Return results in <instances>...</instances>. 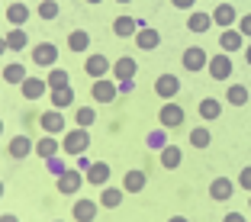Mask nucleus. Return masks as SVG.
I'll return each instance as SVG.
<instances>
[{"instance_id":"obj_1","label":"nucleus","mask_w":251,"mask_h":222,"mask_svg":"<svg viewBox=\"0 0 251 222\" xmlns=\"http://www.w3.org/2000/svg\"><path fill=\"white\" fill-rule=\"evenodd\" d=\"M87 148H90V129H65V135H61V151L71 158L77 155H87Z\"/></svg>"},{"instance_id":"obj_2","label":"nucleus","mask_w":251,"mask_h":222,"mask_svg":"<svg viewBox=\"0 0 251 222\" xmlns=\"http://www.w3.org/2000/svg\"><path fill=\"white\" fill-rule=\"evenodd\" d=\"M206 68H209V77H213V81H229L232 71H235V65H232V55H229V52L213 55V58L206 61Z\"/></svg>"},{"instance_id":"obj_3","label":"nucleus","mask_w":251,"mask_h":222,"mask_svg":"<svg viewBox=\"0 0 251 222\" xmlns=\"http://www.w3.org/2000/svg\"><path fill=\"white\" fill-rule=\"evenodd\" d=\"M158 123H161L164 129H180L187 123V113L180 103H161V110H158Z\"/></svg>"},{"instance_id":"obj_4","label":"nucleus","mask_w":251,"mask_h":222,"mask_svg":"<svg viewBox=\"0 0 251 222\" xmlns=\"http://www.w3.org/2000/svg\"><path fill=\"white\" fill-rule=\"evenodd\" d=\"M81 184H84V174L77 168H68L61 177H55V187H58L61 197H74V193H81Z\"/></svg>"},{"instance_id":"obj_5","label":"nucleus","mask_w":251,"mask_h":222,"mask_svg":"<svg viewBox=\"0 0 251 222\" xmlns=\"http://www.w3.org/2000/svg\"><path fill=\"white\" fill-rule=\"evenodd\" d=\"M90 97H94V103H113L119 97L116 81H113V77H97L94 87H90Z\"/></svg>"},{"instance_id":"obj_6","label":"nucleus","mask_w":251,"mask_h":222,"mask_svg":"<svg viewBox=\"0 0 251 222\" xmlns=\"http://www.w3.org/2000/svg\"><path fill=\"white\" fill-rule=\"evenodd\" d=\"M58 45L55 42H39L36 49H32V65H39V68H55L58 65Z\"/></svg>"},{"instance_id":"obj_7","label":"nucleus","mask_w":251,"mask_h":222,"mask_svg":"<svg viewBox=\"0 0 251 222\" xmlns=\"http://www.w3.org/2000/svg\"><path fill=\"white\" fill-rule=\"evenodd\" d=\"M206 61H209V55H206V49H200V45H190V49H184V55H180V65H184V71H190V74L203 71Z\"/></svg>"},{"instance_id":"obj_8","label":"nucleus","mask_w":251,"mask_h":222,"mask_svg":"<svg viewBox=\"0 0 251 222\" xmlns=\"http://www.w3.org/2000/svg\"><path fill=\"white\" fill-rule=\"evenodd\" d=\"M39 129H42L45 135H61L68 129L65 113H61V110H45L42 116H39Z\"/></svg>"},{"instance_id":"obj_9","label":"nucleus","mask_w":251,"mask_h":222,"mask_svg":"<svg viewBox=\"0 0 251 222\" xmlns=\"http://www.w3.org/2000/svg\"><path fill=\"white\" fill-rule=\"evenodd\" d=\"M110 68H113V61L106 58L103 52H90L87 58H84V71H87L94 81H97V77H106V74H110Z\"/></svg>"},{"instance_id":"obj_10","label":"nucleus","mask_w":251,"mask_h":222,"mask_svg":"<svg viewBox=\"0 0 251 222\" xmlns=\"http://www.w3.org/2000/svg\"><path fill=\"white\" fill-rule=\"evenodd\" d=\"M135 45H139L142 52H155L158 45H161V32H158L155 26L139 23V29H135Z\"/></svg>"},{"instance_id":"obj_11","label":"nucleus","mask_w":251,"mask_h":222,"mask_svg":"<svg viewBox=\"0 0 251 222\" xmlns=\"http://www.w3.org/2000/svg\"><path fill=\"white\" fill-rule=\"evenodd\" d=\"M155 94L161 100H174L180 94V77L177 74H158L155 77Z\"/></svg>"},{"instance_id":"obj_12","label":"nucleus","mask_w":251,"mask_h":222,"mask_svg":"<svg viewBox=\"0 0 251 222\" xmlns=\"http://www.w3.org/2000/svg\"><path fill=\"white\" fill-rule=\"evenodd\" d=\"M32 148H36V139H29L26 132H20V135H13V139H10L7 155L16 158V161H23V158H29V155H32Z\"/></svg>"},{"instance_id":"obj_13","label":"nucleus","mask_w":251,"mask_h":222,"mask_svg":"<svg viewBox=\"0 0 251 222\" xmlns=\"http://www.w3.org/2000/svg\"><path fill=\"white\" fill-rule=\"evenodd\" d=\"M110 177H113V171H110L106 161H94L87 171H84V184H94V187H106Z\"/></svg>"},{"instance_id":"obj_14","label":"nucleus","mask_w":251,"mask_h":222,"mask_svg":"<svg viewBox=\"0 0 251 222\" xmlns=\"http://www.w3.org/2000/svg\"><path fill=\"white\" fill-rule=\"evenodd\" d=\"M97 213H100V203H97V200H87V197H81V200L71 206V219L74 222H94Z\"/></svg>"},{"instance_id":"obj_15","label":"nucleus","mask_w":251,"mask_h":222,"mask_svg":"<svg viewBox=\"0 0 251 222\" xmlns=\"http://www.w3.org/2000/svg\"><path fill=\"white\" fill-rule=\"evenodd\" d=\"M20 94L29 100V103H36V100H42L45 94H49V84H45V77H26V81L20 84Z\"/></svg>"},{"instance_id":"obj_16","label":"nucleus","mask_w":251,"mask_h":222,"mask_svg":"<svg viewBox=\"0 0 251 222\" xmlns=\"http://www.w3.org/2000/svg\"><path fill=\"white\" fill-rule=\"evenodd\" d=\"M232 193H235V180H229V177H216V180H209V200L226 203V200H232Z\"/></svg>"},{"instance_id":"obj_17","label":"nucleus","mask_w":251,"mask_h":222,"mask_svg":"<svg viewBox=\"0 0 251 222\" xmlns=\"http://www.w3.org/2000/svg\"><path fill=\"white\" fill-rule=\"evenodd\" d=\"M3 16H7L10 26H26L29 23V3L26 0H13V3H7Z\"/></svg>"},{"instance_id":"obj_18","label":"nucleus","mask_w":251,"mask_h":222,"mask_svg":"<svg viewBox=\"0 0 251 222\" xmlns=\"http://www.w3.org/2000/svg\"><path fill=\"white\" fill-rule=\"evenodd\" d=\"M110 74H113V81H123V77H135V74H139V61H135L132 55H123V58L113 61Z\"/></svg>"},{"instance_id":"obj_19","label":"nucleus","mask_w":251,"mask_h":222,"mask_svg":"<svg viewBox=\"0 0 251 222\" xmlns=\"http://www.w3.org/2000/svg\"><path fill=\"white\" fill-rule=\"evenodd\" d=\"M219 49L222 52H242L245 49V36L235 29V26H229V29L219 32Z\"/></svg>"},{"instance_id":"obj_20","label":"nucleus","mask_w":251,"mask_h":222,"mask_svg":"<svg viewBox=\"0 0 251 222\" xmlns=\"http://www.w3.org/2000/svg\"><path fill=\"white\" fill-rule=\"evenodd\" d=\"M32 151H36L39 158H52V155H61V139L58 135H45L42 132V139H36V148H32Z\"/></svg>"},{"instance_id":"obj_21","label":"nucleus","mask_w":251,"mask_h":222,"mask_svg":"<svg viewBox=\"0 0 251 222\" xmlns=\"http://www.w3.org/2000/svg\"><path fill=\"white\" fill-rule=\"evenodd\" d=\"M158 158H161V168L164 171H177L180 164H184V151H180L177 145H171V142L158 151Z\"/></svg>"},{"instance_id":"obj_22","label":"nucleus","mask_w":251,"mask_h":222,"mask_svg":"<svg viewBox=\"0 0 251 222\" xmlns=\"http://www.w3.org/2000/svg\"><path fill=\"white\" fill-rule=\"evenodd\" d=\"M123 197H126V190L123 187H113V184H106V187H100V206H106V209H116V206H123Z\"/></svg>"},{"instance_id":"obj_23","label":"nucleus","mask_w":251,"mask_h":222,"mask_svg":"<svg viewBox=\"0 0 251 222\" xmlns=\"http://www.w3.org/2000/svg\"><path fill=\"white\" fill-rule=\"evenodd\" d=\"M3 42H7V52H23V49L29 45V36H26L23 26H10L7 36H3Z\"/></svg>"},{"instance_id":"obj_24","label":"nucleus","mask_w":251,"mask_h":222,"mask_svg":"<svg viewBox=\"0 0 251 222\" xmlns=\"http://www.w3.org/2000/svg\"><path fill=\"white\" fill-rule=\"evenodd\" d=\"M209 16H213V26H222V29L235 26V7L232 3H216V10Z\"/></svg>"},{"instance_id":"obj_25","label":"nucleus","mask_w":251,"mask_h":222,"mask_svg":"<svg viewBox=\"0 0 251 222\" xmlns=\"http://www.w3.org/2000/svg\"><path fill=\"white\" fill-rule=\"evenodd\" d=\"M197 110H200V119H203V123H216V119L222 116V103L216 97H203Z\"/></svg>"},{"instance_id":"obj_26","label":"nucleus","mask_w":251,"mask_h":222,"mask_svg":"<svg viewBox=\"0 0 251 222\" xmlns=\"http://www.w3.org/2000/svg\"><path fill=\"white\" fill-rule=\"evenodd\" d=\"M145 184H148V177H145V171H126L123 174V190L126 193H142L145 190Z\"/></svg>"},{"instance_id":"obj_27","label":"nucleus","mask_w":251,"mask_h":222,"mask_svg":"<svg viewBox=\"0 0 251 222\" xmlns=\"http://www.w3.org/2000/svg\"><path fill=\"white\" fill-rule=\"evenodd\" d=\"M209 26H213V16L203 13V10H190V20H187V29L190 32H209Z\"/></svg>"},{"instance_id":"obj_28","label":"nucleus","mask_w":251,"mask_h":222,"mask_svg":"<svg viewBox=\"0 0 251 222\" xmlns=\"http://www.w3.org/2000/svg\"><path fill=\"white\" fill-rule=\"evenodd\" d=\"M26 77H29L26 65H20V61H10V65H3V81H7V84H16V87H20Z\"/></svg>"},{"instance_id":"obj_29","label":"nucleus","mask_w":251,"mask_h":222,"mask_svg":"<svg viewBox=\"0 0 251 222\" xmlns=\"http://www.w3.org/2000/svg\"><path fill=\"white\" fill-rule=\"evenodd\" d=\"M135 29H139V20H132V16H116V20H113V32H116L119 39L135 36Z\"/></svg>"},{"instance_id":"obj_30","label":"nucleus","mask_w":251,"mask_h":222,"mask_svg":"<svg viewBox=\"0 0 251 222\" xmlns=\"http://www.w3.org/2000/svg\"><path fill=\"white\" fill-rule=\"evenodd\" d=\"M49 97H52L55 110H65V106L74 103V87L71 84H68V87H55V90H49Z\"/></svg>"},{"instance_id":"obj_31","label":"nucleus","mask_w":251,"mask_h":222,"mask_svg":"<svg viewBox=\"0 0 251 222\" xmlns=\"http://www.w3.org/2000/svg\"><path fill=\"white\" fill-rule=\"evenodd\" d=\"M45 84H49V90H55V87H68L71 84V74L65 71V68H49V74H45Z\"/></svg>"},{"instance_id":"obj_32","label":"nucleus","mask_w":251,"mask_h":222,"mask_svg":"<svg viewBox=\"0 0 251 222\" xmlns=\"http://www.w3.org/2000/svg\"><path fill=\"white\" fill-rule=\"evenodd\" d=\"M68 49H71V52H77V55L87 52V49H90V32L87 29H74L71 36H68Z\"/></svg>"},{"instance_id":"obj_33","label":"nucleus","mask_w":251,"mask_h":222,"mask_svg":"<svg viewBox=\"0 0 251 222\" xmlns=\"http://www.w3.org/2000/svg\"><path fill=\"white\" fill-rule=\"evenodd\" d=\"M36 13H39V20H45V23H52V20H58L61 7H58V0H39V7H36Z\"/></svg>"},{"instance_id":"obj_34","label":"nucleus","mask_w":251,"mask_h":222,"mask_svg":"<svg viewBox=\"0 0 251 222\" xmlns=\"http://www.w3.org/2000/svg\"><path fill=\"white\" fill-rule=\"evenodd\" d=\"M226 100H229L232 106H245V103H248V87H245V84H229Z\"/></svg>"},{"instance_id":"obj_35","label":"nucleus","mask_w":251,"mask_h":222,"mask_svg":"<svg viewBox=\"0 0 251 222\" xmlns=\"http://www.w3.org/2000/svg\"><path fill=\"white\" fill-rule=\"evenodd\" d=\"M190 145H193V148H209V145H213V132H209L206 126L190 129Z\"/></svg>"},{"instance_id":"obj_36","label":"nucleus","mask_w":251,"mask_h":222,"mask_svg":"<svg viewBox=\"0 0 251 222\" xmlns=\"http://www.w3.org/2000/svg\"><path fill=\"white\" fill-rule=\"evenodd\" d=\"M145 145L151 148V151H161V148L168 145V129H164V126L161 129H151V132L145 135Z\"/></svg>"},{"instance_id":"obj_37","label":"nucleus","mask_w":251,"mask_h":222,"mask_svg":"<svg viewBox=\"0 0 251 222\" xmlns=\"http://www.w3.org/2000/svg\"><path fill=\"white\" fill-rule=\"evenodd\" d=\"M74 123H77L81 129H90V126L97 123V110H94V106H77V113H74Z\"/></svg>"},{"instance_id":"obj_38","label":"nucleus","mask_w":251,"mask_h":222,"mask_svg":"<svg viewBox=\"0 0 251 222\" xmlns=\"http://www.w3.org/2000/svg\"><path fill=\"white\" fill-rule=\"evenodd\" d=\"M45 171L52 174V177H61L68 171V161H65V155H52V158H45Z\"/></svg>"},{"instance_id":"obj_39","label":"nucleus","mask_w":251,"mask_h":222,"mask_svg":"<svg viewBox=\"0 0 251 222\" xmlns=\"http://www.w3.org/2000/svg\"><path fill=\"white\" fill-rule=\"evenodd\" d=\"M235 184L242 187V190H248V193H251V164H248V168H242V171H238V180H235Z\"/></svg>"},{"instance_id":"obj_40","label":"nucleus","mask_w":251,"mask_h":222,"mask_svg":"<svg viewBox=\"0 0 251 222\" xmlns=\"http://www.w3.org/2000/svg\"><path fill=\"white\" fill-rule=\"evenodd\" d=\"M238 32H242L245 39H251V13H245V16H238Z\"/></svg>"},{"instance_id":"obj_41","label":"nucleus","mask_w":251,"mask_h":222,"mask_svg":"<svg viewBox=\"0 0 251 222\" xmlns=\"http://www.w3.org/2000/svg\"><path fill=\"white\" fill-rule=\"evenodd\" d=\"M116 90H119V94H132V90H135V77H123V81H116Z\"/></svg>"},{"instance_id":"obj_42","label":"nucleus","mask_w":251,"mask_h":222,"mask_svg":"<svg viewBox=\"0 0 251 222\" xmlns=\"http://www.w3.org/2000/svg\"><path fill=\"white\" fill-rule=\"evenodd\" d=\"M74 161H77V171H81V174H84V171L90 168V164H94V161H90L87 155H77V158H74Z\"/></svg>"},{"instance_id":"obj_43","label":"nucleus","mask_w":251,"mask_h":222,"mask_svg":"<svg viewBox=\"0 0 251 222\" xmlns=\"http://www.w3.org/2000/svg\"><path fill=\"white\" fill-rule=\"evenodd\" d=\"M171 3H174L177 10H193L197 7V0H171Z\"/></svg>"},{"instance_id":"obj_44","label":"nucleus","mask_w":251,"mask_h":222,"mask_svg":"<svg viewBox=\"0 0 251 222\" xmlns=\"http://www.w3.org/2000/svg\"><path fill=\"white\" fill-rule=\"evenodd\" d=\"M222 222H248V219H245L242 213H226V216H222Z\"/></svg>"},{"instance_id":"obj_45","label":"nucleus","mask_w":251,"mask_h":222,"mask_svg":"<svg viewBox=\"0 0 251 222\" xmlns=\"http://www.w3.org/2000/svg\"><path fill=\"white\" fill-rule=\"evenodd\" d=\"M0 222H20V216H16V213H3V216H0Z\"/></svg>"},{"instance_id":"obj_46","label":"nucleus","mask_w":251,"mask_h":222,"mask_svg":"<svg viewBox=\"0 0 251 222\" xmlns=\"http://www.w3.org/2000/svg\"><path fill=\"white\" fill-rule=\"evenodd\" d=\"M168 222H190V219H187V216H171Z\"/></svg>"},{"instance_id":"obj_47","label":"nucleus","mask_w":251,"mask_h":222,"mask_svg":"<svg viewBox=\"0 0 251 222\" xmlns=\"http://www.w3.org/2000/svg\"><path fill=\"white\" fill-rule=\"evenodd\" d=\"M245 61L251 65V45H245Z\"/></svg>"},{"instance_id":"obj_48","label":"nucleus","mask_w":251,"mask_h":222,"mask_svg":"<svg viewBox=\"0 0 251 222\" xmlns=\"http://www.w3.org/2000/svg\"><path fill=\"white\" fill-rule=\"evenodd\" d=\"M7 52V42H3V36H0V55Z\"/></svg>"},{"instance_id":"obj_49","label":"nucleus","mask_w":251,"mask_h":222,"mask_svg":"<svg viewBox=\"0 0 251 222\" xmlns=\"http://www.w3.org/2000/svg\"><path fill=\"white\" fill-rule=\"evenodd\" d=\"M3 193H7V184H3V180H0V200H3Z\"/></svg>"},{"instance_id":"obj_50","label":"nucleus","mask_w":251,"mask_h":222,"mask_svg":"<svg viewBox=\"0 0 251 222\" xmlns=\"http://www.w3.org/2000/svg\"><path fill=\"white\" fill-rule=\"evenodd\" d=\"M113 3H132V0H113Z\"/></svg>"},{"instance_id":"obj_51","label":"nucleus","mask_w":251,"mask_h":222,"mask_svg":"<svg viewBox=\"0 0 251 222\" xmlns=\"http://www.w3.org/2000/svg\"><path fill=\"white\" fill-rule=\"evenodd\" d=\"M87 3H103V0H87Z\"/></svg>"},{"instance_id":"obj_52","label":"nucleus","mask_w":251,"mask_h":222,"mask_svg":"<svg viewBox=\"0 0 251 222\" xmlns=\"http://www.w3.org/2000/svg\"><path fill=\"white\" fill-rule=\"evenodd\" d=\"M0 135H3V119H0Z\"/></svg>"},{"instance_id":"obj_53","label":"nucleus","mask_w":251,"mask_h":222,"mask_svg":"<svg viewBox=\"0 0 251 222\" xmlns=\"http://www.w3.org/2000/svg\"><path fill=\"white\" fill-rule=\"evenodd\" d=\"M248 209H251V197H248Z\"/></svg>"},{"instance_id":"obj_54","label":"nucleus","mask_w":251,"mask_h":222,"mask_svg":"<svg viewBox=\"0 0 251 222\" xmlns=\"http://www.w3.org/2000/svg\"><path fill=\"white\" fill-rule=\"evenodd\" d=\"M52 222H65V219H52Z\"/></svg>"}]
</instances>
